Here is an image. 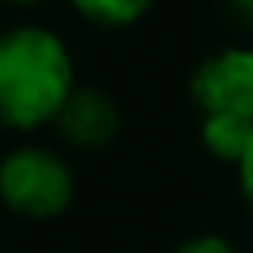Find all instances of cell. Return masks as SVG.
Returning a JSON list of instances; mask_svg holds the SVG:
<instances>
[{"label":"cell","mask_w":253,"mask_h":253,"mask_svg":"<svg viewBox=\"0 0 253 253\" xmlns=\"http://www.w3.org/2000/svg\"><path fill=\"white\" fill-rule=\"evenodd\" d=\"M73 94V63L66 45L45 28H14L0 35V122L39 128L59 115Z\"/></svg>","instance_id":"1"},{"label":"cell","mask_w":253,"mask_h":253,"mask_svg":"<svg viewBox=\"0 0 253 253\" xmlns=\"http://www.w3.org/2000/svg\"><path fill=\"white\" fill-rule=\"evenodd\" d=\"M201 111V142L218 160H239L253 135V49H225L191 77Z\"/></svg>","instance_id":"2"},{"label":"cell","mask_w":253,"mask_h":253,"mask_svg":"<svg viewBox=\"0 0 253 253\" xmlns=\"http://www.w3.org/2000/svg\"><path fill=\"white\" fill-rule=\"evenodd\" d=\"M0 198L25 218H52L73 198V177L56 153L25 146L0 163Z\"/></svg>","instance_id":"3"},{"label":"cell","mask_w":253,"mask_h":253,"mask_svg":"<svg viewBox=\"0 0 253 253\" xmlns=\"http://www.w3.org/2000/svg\"><path fill=\"white\" fill-rule=\"evenodd\" d=\"M56 118L73 146H104L118 132V111L101 90H73Z\"/></svg>","instance_id":"4"},{"label":"cell","mask_w":253,"mask_h":253,"mask_svg":"<svg viewBox=\"0 0 253 253\" xmlns=\"http://www.w3.org/2000/svg\"><path fill=\"white\" fill-rule=\"evenodd\" d=\"M70 4L94 25H104V28H122V25H132L135 18L146 14L149 0H70Z\"/></svg>","instance_id":"5"},{"label":"cell","mask_w":253,"mask_h":253,"mask_svg":"<svg viewBox=\"0 0 253 253\" xmlns=\"http://www.w3.org/2000/svg\"><path fill=\"white\" fill-rule=\"evenodd\" d=\"M177 253H239V250L218 236H194L184 246H177Z\"/></svg>","instance_id":"6"},{"label":"cell","mask_w":253,"mask_h":253,"mask_svg":"<svg viewBox=\"0 0 253 253\" xmlns=\"http://www.w3.org/2000/svg\"><path fill=\"white\" fill-rule=\"evenodd\" d=\"M236 163H239L243 194H246V201H250V208H253V135H250V142H246V149H243V156H239Z\"/></svg>","instance_id":"7"},{"label":"cell","mask_w":253,"mask_h":253,"mask_svg":"<svg viewBox=\"0 0 253 253\" xmlns=\"http://www.w3.org/2000/svg\"><path fill=\"white\" fill-rule=\"evenodd\" d=\"M229 4H232V11H236V14L253 28V0H229Z\"/></svg>","instance_id":"8"},{"label":"cell","mask_w":253,"mask_h":253,"mask_svg":"<svg viewBox=\"0 0 253 253\" xmlns=\"http://www.w3.org/2000/svg\"><path fill=\"white\" fill-rule=\"evenodd\" d=\"M11 4H39V0H11Z\"/></svg>","instance_id":"9"}]
</instances>
